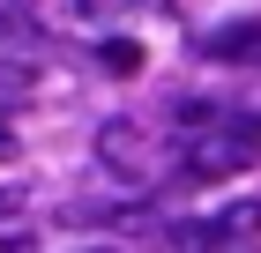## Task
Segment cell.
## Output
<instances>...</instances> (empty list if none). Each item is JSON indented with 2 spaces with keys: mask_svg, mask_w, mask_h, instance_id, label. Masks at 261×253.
<instances>
[{
  "mask_svg": "<svg viewBox=\"0 0 261 253\" xmlns=\"http://www.w3.org/2000/svg\"><path fill=\"white\" fill-rule=\"evenodd\" d=\"M0 156H15V134H8V127H0Z\"/></svg>",
  "mask_w": 261,
  "mask_h": 253,
  "instance_id": "ba28073f",
  "label": "cell"
},
{
  "mask_svg": "<svg viewBox=\"0 0 261 253\" xmlns=\"http://www.w3.org/2000/svg\"><path fill=\"white\" fill-rule=\"evenodd\" d=\"M8 216H22V194H15V186H0V223H8Z\"/></svg>",
  "mask_w": 261,
  "mask_h": 253,
  "instance_id": "8992f818",
  "label": "cell"
},
{
  "mask_svg": "<svg viewBox=\"0 0 261 253\" xmlns=\"http://www.w3.org/2000/svg\"><path fill=\"white\" fill-rule=\"evenodd\" d=\"M82 8H142V0H82Z\"/></svg>",
  "mask_w": 261,
  "mask_h": 253,
  "instance_id": "52a82bcc",
  "label": "cell"
},
{
  "mask_svg": "<svg viewBox=\"0 0 261 253\" xmlns=\"http://www.w3.org/2000/svg\"><path fill=\"white\" fill-rule=\"evenodd\" d=\"M261 156V119H217V127H201L194 142H187V179H231L246 172Z\"/></svg>",
  "mask_w": 261,
  "mask_h": 253,
  "instance_id": "6da1fadb",
  "label": "cell"
},
{
  "mask_svg": "<svg viewBox=\"0 0 261 253\" xmlns=\"http://www.w3.org/2000/svg\"><path fill=\"white\" fill-rule=\"evenodd\" d=\"M97 67H105V75H120V82L142 75V45H135V38H105V45H97Z\"/></svg>",
  "mask_w": 261,
  "mask_h": 253,
  "instance_id": "5b68a950",
  "label": "cell"
},
{
  "mask_svg": "<svg viewBox=\"0 0 261 253\" xmlns=\"http://www.w3.org/2000/svg\"><path fill=\"white\" fill-rule=\"evenodd\" d=\"M90 253H112V246H90Z\"/></svg>",
  "mask_w": 261,
  "mask_h": 253,
  "instance_id": "9c48e42d",
  "label": "cell"
},
{
  "mask_svg": "<svg viewBox=\"0 0 261 253\" xmlns=\"http://www.w3.org/2000/svg\"><path fill=\"white\" fill-rule=\"evenodd\" d=\"M246 231H261V201H231V209L201 216V223H179L172 246L179 253H217V246H231V238H246Z\"/></svg>",
  "mask_w": 261,
  "mask_h": 253,
  "instance_id": "3957f363",
  "label": "cell"
},
{
  "mask_svg": "<svg viewBox=\"0 0 261 253\" xmlns=\"http://www.w3.org/2000/svg\"><path fill=\"white\" fill-rule=\"evenodd\" d=\"M201 60H217V67H261V15L209 30V38H201Z\"/></svg>",
  "mask_w": 261,
  "mask_h": 253,
  "instance_id": "277c9868",
  "label": "cell"
},
{
  "mask_svg": "<svg viewBox=\"0 0 261 253\" xmlns=\"http://www.w3.org/2000/svg\"><path fill=\"white\" fill-rule=\"evenodd\" d=\"M97 156L112 164V179H135V186H149V179H157V142L142 134L135 119H112V127L97 134Z\"/></svg>",
  "mask_w": 261,
  "mask_h": 253,
  "instance_id": "7a4b0ae2",
  "label": "cell"
}]
</instances>
